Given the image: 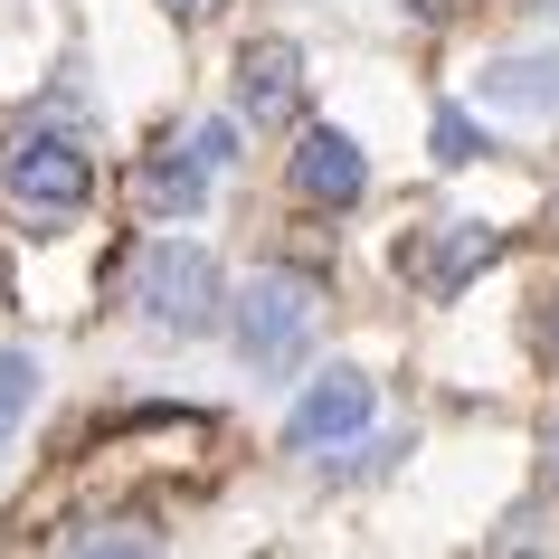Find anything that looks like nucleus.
I'll return each instance as SVG.
<instances>
[{"label": "nucleus", "instance_id": "f03ea898", "mask_svg": "<svg viewBox=\"0 0 559 559\" xmlns=\"http://www.w3.org/2000/svg\"><path fill=\"white\" fill-rule=\"evenodd\" d=\"M123 295H133V313H143L152 332H209L218 304H228V275H218V257L190 247V237H152L143 257H133V275H123Z\"/></svg>", "mask_w": 559, "mask_h": 559}, {"label": "nucleus", "instance_id": "ddd939ff", "mask_svg": "<svg viewBox=\"0 0 559 559\" xmlns=\"http://www.w3.org/2000/svg\"><path fill=\"white\" fill-rule=\"evenodd\" d=\"M171 10H180V20H200V10H218V0H171Z\"/></svg>", "mask_w": 559, "mask_h": 559}, {"label": "nucleus", "instance_id": "f257e3e1", "mask_svg": "<svg viewBox=\"0 0 559 559\" xmlns=\"http://www.w3.org/2000/svg\"><path fill=\"white\" fill-rule=\"evenodd\" d=\"M0 190L20 200V218L38 228H58L76 209L95 200V152L67 133V123H20L10 143H0Z\"/></svg>", "mask_w": 559, "mask_h": 559}, {"label": "nucleus", "instance_id": "f8f14e48", "mask_svg": "<svg viewBox=\"0 0 559 559\" xmlns=\"http://www.w3.org/2000/svg\"><path fill=\"white\" fill-rule=\"evenodd\" d=\"M540 360H550V370H559V295L540 304Z\"/></svg>", "mask_w": 559, "mask_h": 559}, {"label": "nucleus", "instance_id": "6e6552de", "mask_svg": "<svg viewBox=\"0 0 559 559\" xmlns=\"http://www.w3.org/2000/svg\"><path fill=\"white\" fill-rule=\"evenodd\" d=\"M493 257H502V237L484 228V218H445V228L427 237L408 265H417V285H427V295H455V285H474Z\"/></svg>", "mask_w": 559, "mask_h": 559}, {"label": "nucleus", "instance_id": "9b49d317", "mask_svg": "<svg viewBox=\"0 0 559 559\" xmlns=\"http://www.w3.org/2000/svg\"><path fill=\"white\" fill-rule=\"evenodd\" d=\"M427 152H437L445 171L484 162V133H474V115H465V105H437V123H427Z\"/></svg>", "mask_w": 559, "mask_h": 559}, {"label": "nucleus", "instance_id": "0eeeda50", "mask_svg": "<svg viewBox=\"0 0 559 559\" xmlns=\"http://www.w3.org/2000/svg\"><path fill=\"white\" fill-rule=\"evenodd\" d=\"M304 95V58L285 48V38H257L247 58H237V115L247 123H285Z\"/></svg>", "mask_w": 559, "mask_h": 559}, {"label": "nucleus", "instance_id": "20e7f679", "mask_svg": "<svg viewBox=\"0 0 559 559\" xmlns=\"http://www.w3.org/2000/svg\"><path fill=\"white\" fill-rule=\"evenodd\" d=\"M237 162V123H190V133H162V143L143 152V171H133V190H143L152 218H190V209L209 200V180Z\"/></svg>", "mask_w": 559, "mask_h": 559}, {"label": "nucleus", "instance_id": "4468645a", "mask_svg": "<svg viewBox=\"0 0 559 559\" xmlns=\"http://www.w3.org/2000/svg\"><path fill=\"white\" fill-rule=\"evenodd\" d=\"M550 484H559V417H550Z\"/></svg>", "mask_w": 559, "mask_h": 559}, {"label": "nucleus", "instance_id": "9d476101", "mask_svg": "<svg viewBox=\"0 0 559 559\" xmlns=\"http://www.w3.org/2000/svg\"><path fill=\"white\" fill-rule=\"evenodd\" d=\"M38 408V360L29 352H0V445L20 437V417Z\"/></svg>", "mask_w": 559, "mask_h": 559}, {"label": "nucleus", "instance_id": "1a4fd4ad", "mask_svg": "<svg viewBox=\"0 0 559 559\" xmlns=\"http://www.w3.org/2000/svg\"><path fill=\"white\" fill-rule=\"evenodd\" d=\"M484 105H502V115H550L559 105V58H493L484 67Z\"/></svg>", "mask_w": 559, "mask_h": 559}, {"label": "nucleus", "instance_id": "7ed1b4c3", "mask_svg": "<svg viewBox=\"0 0 559 559\" xmlns=\"http://www.w3.org/2000/svg\"><path fill=\"white\" fill-rule=\"evenodd\" d=\"M313 323H323V295H313V275H257V285L228 304L237 360H247V370H265V380H285V370L313 352Z\"/></svg>", "mask_w": 559, "mask_h": 559}, {"label": "nucleus", "instance_id": "39448f33", "mask_svg": "<svg viewBox=\"0 0 559 559\" xmlns=\"http://www.w3.org/2000/svg\"><path fill=\"white\" fill-rule=\"evenodd\" d=\"M285 180H295V200H313V209H352L360 190H370V152H360L352 133L313 123V133L285 152Z\"/></svg>", "mask_w": 559, "mask_h": 559}, {"label": "nucleus", "instance_id": "423d86ee", "mask_svg": "<svg viewBox=\"0 0 559 559\" xmlns=\"http://www.w3.org/2000/svg\"><path fill=\"white\" fill-rule=\"evenodd\" d=\"M370 427V380L360 370H323V380H304V399L285 408V445L313 455V445H342Z\"/></svg>", "mask_w": 559, "mask_h": 559}]
</instances>
